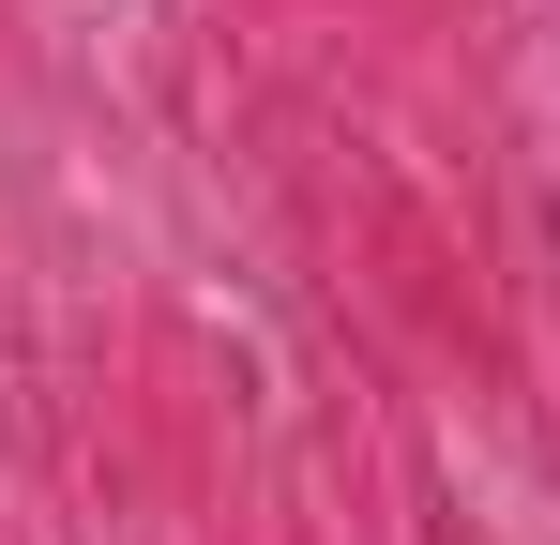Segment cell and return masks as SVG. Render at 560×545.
Masks as SVG:
<instances>
[{"mask_svg":"<svg viewBox=\"0 0 560 545\" xmlns=\"http://www.w3.org/2000/svg\"><path fill=\"white\" fill-rule=\"evenodd\" d=\"M546 243H560V228H546Z\"/></svg>","mask_w":560,"mask_h":545,"instance_id":"obj_1","label":"cell"}]
</instances>
